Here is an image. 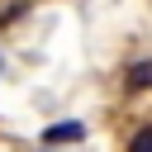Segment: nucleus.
I'll return each instance as SVG.
<instances>
[{"label":"nucleus","mask_w":152,"mask_h":152,"mask_svg":"<svg viewBox=\"0 0 152 152\" xmlns=\"http://www.w3.org/2000/svg\"><path fill=\"white\" fill-rule=\"evenodd\" d=\"M81 124H52L48 133H43V142H81Z\"/></svg>","instance_id":"nucleus-1"},{"label":"nucleus","mask_w":152,"mask_h":152,"mask_svg":"<svg viewBox=\"0 0 152 152\" xmlns=\"http://www.w3.org/2000/svg\"><path fill=\"white\" fill-rule=\"evenodd\" d=\"M152 86V62H133L128 66V90H147Z\"/></svg>","instance_id":"nucleus-2"},{"label":"nucleus","mask_w":152,"mask_h":152,"mask_svg":"<svg viewBox=\"0 0 152 152\" xmlns=\"http://www.w3.org/2000/svg\"><path fill=\"white\" fill-rule=\"evenodd\" d=\"M128 152H152V124L133 133V142H128Z\"/></svg>","instance_id":"nucleus-3"}]
</instances>
